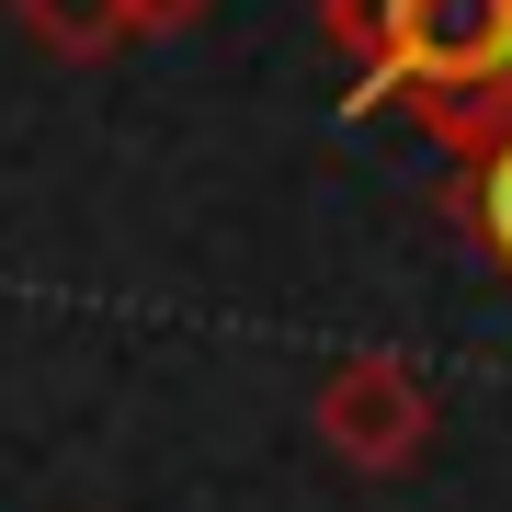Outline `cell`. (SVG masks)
<instances>
[{"label":"cell","mask_w":512,"mask_h":512,"mask_svg":"<svg viewBox=\"0 0 512 512\" xmlns=\"http://www.w3.org/2000/svg\"><path fill=\"white\" fill-rule=\"evenodd\" d=\"M353 57V114H410L444 160L512 126V0H319Z\"/></svg>","instance_id":"cell-1"},{"label":"cell","mask_w":512,"mask_h":512,"mask_svg":"<svg viewBox=\"0 0 512 512\" xmlns=\"http://www.w3.org/2000/svg\"><path fill=\"white\" fill-rule=\"evenodd\" d=\"M308 433L330 444V467H353V478H410L433 456L444 410H433V376H421L410 353H342V365L308 387Z\"/></svg>","instance_id":"cell-2"},{"label":"cell","mask_w":512,"mask_h":512,"mask_svg":"<svg viewBox=\"0 0 512 512\" xmlns=\"http://www.w3.org/2000/svg\"><path fill=\"white\" fill-rule=\"evenodd\" d=\"M0 12H12L57 69H103V57L137 46V35H126V0H0Z\"/></svg>","instance_id":"cell-4"},{"label":"cell","mask_w":512,"mask_h":512,"mask_svg":"<svg viewBox=\"0 0 512 512\" xmlns=\"http://www.w3.org/2000/svg\"><path fill=\"white\" fill-rule=\"evenodd\" d=\"M217 0H126V35L137 46H160V35H183V23H205Z\"/></svg>","instance_id":"cell-5"},{"label":"cell","mask_w":512,"mask_h":512,"mask_svg":"<svg viewBox=\"0 0 512 512\" xmlns=\"http://www.w3.org/2000/svg\"><path fill=\"white\" fill-rule=\"evenodd\" d=\"M444 217H456L478 251H490V274H512V126L478 137L456 160V183H444Z\"/></svg>","instance_id":"cell-3"}]
</instances>
